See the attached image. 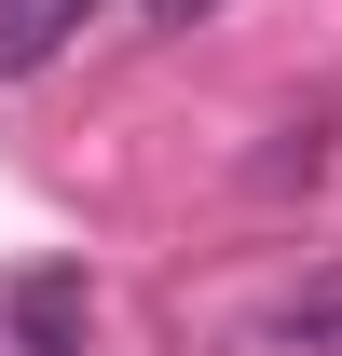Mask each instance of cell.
<instances>
[{
  "instance_id": "cell-1",
  "label": "cell",
  "mask_w": 342,
  "mask_h": 356,
  "mask_svg": "<svg viewBox=\"0 0 342 356\" xmlns=\"http://www.w3.org/2000/svg\"><path fill=\"white\" fill-rule=\"evenodd\" d=\"M0 356H96V274L83 261H14L0 274Z\"/></svg>"
},
{
  "instance_id": "cell-2",
  "label": "cell",
  "mask_w": 342,
  "mask_h": 356,
  "mask_svg": "<svg viewBox=\"0 0 342 356\" xmlns=\"http://www.w3.org/2000/svg\"><path fill=\"white\" fill-rule=\"evenodd\" d=\"M219 356H342V247H329L315 274H288L274 302H247Z\"/></svg>"
},
{
  "instance_id": "cell-3",
  "label": "cell",
  "mask_w": 342,
  "mask_h": 356,
  "mask_svg": "<svg viewBox=\"0 0 342 356\" xmlns=\"http://www.w3.org/2000/svg\"><path fill=\"white\" fill-rule=\"evenodd\" d=\"M83 28H96V0H0V83H42Z\"/></svg>"
},
{
  "instance_id": "cell-4",
  "label": "cell",
  "mask_w": 342,
  "mask_h": 356,
  "mask_svg": "<svg viewBox=\"0 0 342 356\" xmlns=\"http://www.w3.org/2000/svg\"><path fill=\"white\" fill-rule=\"evenodd\" d=\"M137 14H151V28H206L219 0H137Z\"/></svg>"
}]
</instances>
